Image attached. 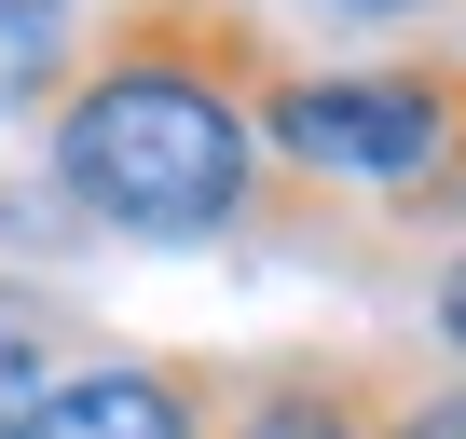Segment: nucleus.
Instances as JSON below:
<instances>
[{
  "label": "nucleus",
  "mask_w": 466,
  "mask_h": 439,
  "mask_svg": "<svg viewBox=\"0 0 466 439\" xmlns=\"http://www.w3.org/2000/svg\"><path fill=\"white\" fill-rule=\"evenodd\" d=\"M289 42L248 0H96L83 69L42 110V206L110 248H248L343 234L316 192L261 165V83Z\"/></svg>",
  "instance_id": "obj_1"
},
{
  "label": "nucleus",
  "mask_w": 466,
  "mask_h": 439,
  "mask_svg": "<svg viewBox=\"0 0 466 439\" xmlns=\"http://www.w3.org/2000/svg\"><path fill=\"white\" fill-rule=\"evenodd\" d=\"M261 165L329 220L370 206L384 234H466V42L289 56L261 83Z\"/></svg>",
  "instance_id": "obj_2"
},
{
  "label": "nucleus",
  "mask_w": 466,
  "mask_h": 439,
  "mask_svg": "<svg viewBox=\"0 0 466 439\" xmlns=\"http://www.w3.org/2000/svg\"><path fill=\"white\" fill-rule=\"evenodd\" d=\"M384 343H261L219 357V439H384Z\"/></svg>",
  "instance_id": "obj_3"
},
{
  "label": "nucleus",
  "mask_w": 466,
  "mask_h": 439,
  "mask_svg": "<svg viewBox=\"0 0 466 439\" xmlns=\"http://www.w3.org/2000/svg\"><path fill=\"white\" fill-rule=\"evenodd\" d=\"M28 439H219V357H165V343H83Z\"/></svg>",
  "instance_id": "obj_4"
},
{
  "label": "nucleus",
  "mask_w": 466,
  "mask_h": 439,
  "mask_svg": "<svg viewBox=\"0 0 466 439\" xmlns=\"http://www.w3.org/2000/svg\"><path fill=\"white\" fill-rule=\"evenodd\" d=\"M83 28H96V0H0V124L56 110V83L83 69Z\"/></svg>",
  "instance_id": "obj_5"
},
{
  "label": "nucleus",
  "mask_w": 466,
  "mask_h": 439,
  "mask_svg": "<svg viewBox=\"0 0 466 439\" xmlns=\"http://www.w3.org/2000/svg\"><path fill=\"white\" fill-rule=\"evenodd\" d=\"M69 357H83V343H69V316H56L42 289L0 275V439H28V412H42V384H56Z\"/></svg>",
  "instance_id": "obj_6"
},
{
  "label": "nucleus",
  "mask_w": 466,
  "mask_h": 439,
  "mask_svg": "<svg viewBox=\"0 0 466 439\" xmlns=\"http://www.w3.org/2000/svg\"><path fill=\"white\" fill-rule=\"evenodd\" d=\"M384 439H466V371L398 357V384H384Z\"/></svg>",
  "instance_id": "obj_7"
},
{
  "label": "nucleus",
  "mask_w": 466,
  "mask_h": 439,
  "mask_svg": "<svg viewBox=\"0 0 466 439\" xmlns=\"http://www.w3.org/2000/svg\"><path fill=\"white\" fill-rule=\"evenodd\" d=\"M425 343H439V371H466V234L425 261Z\"/></svg>",
  "instance_id": "obj_8"
},
{
  "label": "nucleus",
  "mask_w": 466,
  "mask_h": 439,
  "mask_svg": "<svg viewBox=\"0 0 466 439\" xmlns=\"http://www.w3.org/2000/svg\"><path fill=\"white\" fill-rule=\"evenodd\" d=\"M357 15H411V0H357Z\"/></svg>",
  "instance_id": "obj_9"
}]
</instances>
